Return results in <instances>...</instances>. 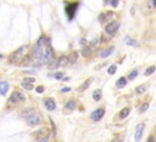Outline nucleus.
<instances>
[{
  "label": "nucleus",
  "mask_w": 156,
  "mask_h": 142,
  "mask_svg": "<svg viewBox=\"0 0 156 142\" xmlns=\"http://www.w3.org/2000/svg\"><path fill=\"white\" fill-rule=\"evenodd\" d=\"M21 49H22V48H21ZM21 49L16 50V52L12 53V54H10V57H9L10 64H15V62H17V61H21V59H22V57H21Z\"/></svg>",
  "instance_id": "6e6552de"
},
{
  "label": "nucleus",
  "mask_w": 156,
  "mask_h": 142,
  "mask_svg": "<svg viewBox=\"0 0 156 142\" xmlns=\"http://www.w3.org/2000/svg\"><path fill=\"white\" fill-rule=\"evenodd\" d=\"M112 17H114V12H112V11L101 12V14L99 15V21H100L101 23H102V22H107V21H110Z\"/></svg>",
  "instance_id": "1a4fd4ad"
},
{
  "label": "nucleus",
  "mask_w": 156,
  "mask_h": 142,
  "mask_svg": "<svg viewBox=\"0 0 156 142\" xmlns=\"http://www.w3.org/2000/svg\"><path fill=\"white\" fill-rule=\"evenodd\" d=\"M137 76H138V71H137V70H133V71H132V72H131V74L128 75V80H131V81L134 80Z\"/></svg>",
  "instance_id": "2f4dec72"
},
{
  "label": "nucleus",
  "mask_w": 156,
  "mask_h": 142,
  "mask_svg": "<svg viewBox=\"0 0 156 142\" xmlns=\"http://www.w3.org/2000/svg\"><path fill=\"white\" fill-rule=\"evenodd\" d=\"M65 109L66 110H68V112H72L76 109V100L74 99H68L67 100V103L65 104Z\"/></svg>",
  "instance_id": "dca6fc26"
},
{
  "label": "nucleus",
  "mask_w": 156,
  "mask_h": 142,
  "mask_svg": "<svg viewBox=\"0 0 156 142\" xmlns=\"http://www.w3.org/2000/svg\"><path fill=\"white\" fill-rule=\"evenodd\" d=\"M26 123H27V125H29V126H37V125H40V124L43 123V115L36 112L33 115H31L29 118L26 119Z\"/></svg>",
  "instance_id": "f03ea898"
},
{
  "label": "nucleus",
  "mask_w": 156,
  "mask_h": 142,
  "mask_svg": "<svg viewBox=\"0 0 156 142\" xmlns=\"http://www.w3.org/2000/svg\"><path fill=\"white\" fill-rule=\"evenodd\" d=\"M155 70H156V67H155V66H149V67L146 69V71L144 72V75H145V76L151 75V74H154V72H155Z\"/></svg>",
  "instance_id": "c756f323"
},
{
  "label": "nucleus",
  "mask_w": 156,
  "mask_h": 142,
  "mask_svg": "<svg viewBox=\"0 0 156 142\" xmlns=\"http://www.w3.org/2000/svg\"><path fill=\"white\" fill-rule=\"evenodd\" d=\"M110 39V37H106L105 34H101V43H106Z\"/></svg>",
  "instance_id": "4c0bfd02"
},
{
  "label": "nucleus",
  "mask_w": 156,
  "mask_h": 142,
  "mask_svg": "<svg viewBox=\"0 0 156 142\" xmlns=\"http://www.w3.org/2000/svg\"><path fill=\"white\" fill-rule=\"evenodd\" d=\"M14 94H15V97L17 98L19 102H24V100H26V96H24V93H22L21 91H15Z\"/></svg>",
  "instance_id": "412c9836"
},
{
  "label": "nucleus",
  "mask_w": 156,
  "mask_h": 142,
  "mask_svg": "<svg viewBox=\"0 0 156 142\" xmlns=\"http://www.w3.org/2000/svg\"><path fill=\"white\" fill-rule=\"evenodd\" d=\"M155 135H156V132H155Z\"/></svg>",
  "instance_id": "09e8293b"
},
{
  "label": "nucleus",
  "mask_w": 156,
  "mask_h": 142,
  "mask_svg": "<svg viewBox=\"0 0 156 142\" xmlns=\"http://www.w3.org/2000/svg\"><path fill=\"white\" fill-rule=\"evenodd\" d=\"M45 48V47H44ZM41 52H43V47H40L38 43H36L32 47V50H31V55L32 58H36V59H39L41 55Z\"/></svg>",
  "instance_id": "0eeeda50"
},
{
  "label": "nucleus",
  "mask_w": 156,
  "mask_h": 142,
  "mask_svg": "<svg viewBox=\"0 0 156 142\" xmlns=\"http://www.w3.org/2000/svg\"><path fill=\"white\" fill-rule=\"evenodd\" d=\"M57 66H59V62H57V60H53V59H51L50 61L48 62V67H49L50 70H54V69H56Z\"/></svg>",
  "instance_id": "393cba45"
},
{
  "label": "nucleus",
  "mask_w": 156,
  "mask_h": 142,
  "mask_svg": "<svg viewBox=\"0 0 156 142\" xmlns=\"http://www.w3.org/2000/svg\"><path fill=\"white\" fill-rule=\"evenodd\" d=\"M78 60V53L77 52H71V54L68 55V61L71 64H74V62H77Z\"/></svg>",
  "instance_id": "4be33fe9"
},
{
  "label": "nucleus",
  "mask_w": 156,
  "mask_h": 142,
  "mask_svg": "<svg viewBox=\"0 0 156 142\" xmlns=\"http://www.w3.org/2000/svg\"><path fill=\"white\" fill-rule=\"evenodd\" d=\"M118 28H119V22L112 21V22H110V23H107L105 26V32L107 34H115L117 33Z\"/></svg>",
  "instance_id": "39448f33"
},
{
  "label": "nucleus",
  "mask_w": 156,
  "mask_h": 142,
  "mask_svg": "<svg viewBox=\"0 0 156 142\" xmlns=\"http://www.w3.org/2000/svg\"><path fill=\"white\" fill-rule=\"evenodd\" d=\"M81 44H82L83 47H85V44H87V41H85L84 38H83V39H81Z\"/></svg>",
  "instance_id": "37998d69"
},
{
  "label": "nucleus",
  "mask_w": 156,
  "mask_h": 142,
  "mask_svg": "<svg viewBox=\"0 0 156 142\" xmlns=\"http://www.w3.org/2000/svg\"><path fill=\"white\" fill-rule=\"evenodd\" d=\"M144 128H145V125L144 124H139L135 129V135H134V138H135V141L139 142L142 140V136H143V131H144Z\"/></svg>",
  "instance_id": "9d476101"
},
{
  "label": "nucleus",
  "mask_w": 156,
  "mask_h": 142,
  "mask_svg": "<svg viewBox=\"0 0 156 142\" xmlns=\"http://www.w3.org/2000/svg\"><path fill=\"white\" fill-rule=\"evenodd\" d=\"M34 136H36V138H37L38 141H46L48 137H49V129H46V128L39 129V130L36 131Z\"/></svg>",
  "instance_id": "20e7f679"
},
{
  "label": "nucleus",
  "mask_w": 156,
  "mask_h": 142,
  "mask_svg": "<svg viewBox=\"0 0 156 142\" xmlns=\"http://www.w3.org/2000/svg\"><path fill=\"white\" fill-rule=\"evenodd\" d=\"M54 77L56 80H62L64 78V72H56V74H54Z\"/></svg>",
  "instance_id": "72a5a7b5"
},
{
  "label": "nucleus",
  "mask_w": 156,
  "mask_h": 142,
  "mask_svg": "<svg viewBox=\"0 0 156 142\" xmlns=\"http://www.w3.org/2000/svg\"><path fill=\"white\" fill-rule=\"evenodd\" d=\"M104 115H105V109L104 108H98L90 114V119H92L93 121H99Z\"/></svg>",
  "instance_id": "423d86ee"
},
{
  "label": "nucleus",
  "mask_w": 156,
  "mask_h": 142,
  "mask_svg": "<svg viewBox=\"0 0 156 142\" xmlns=\"http://www.w3.org/2000/svg\"><path fill=\"white\" fill-rule=\"evenodd\" d=\"M19 103V100H17V98L15 97V94L12 93L11 94V97H10V99H9V105H16Z\"/></svg>",
  "instance_id": "cd10ccee"
},
{
  "label": "nucleus",
  "mask_w": 156,
  "mask_h": 142,
  "mask_svg": "<svg viewBox=\"0 0 156 142\" xmlns=\"http://www.w3.org/2000/svg\"><path fill=\"white\" fill-rule=\"evenodd\" d=\"M126 85H127V78L123 77V76H122V77H119L118 80L116 81V86H117L118 88H123Z\"/></svg>",
  "instance_id": "aec40b11"
},
{
  "label": "nucleus",
  "mask_w": 156,
  "mask_h": 142,
  "mask_svg": "<svg viewBox=\"0 0 156 142\" xmlns=\"http://www.w3.org/2000/svg\"><path fill=\"white\" fill-rule=\"evenodd\" d=\"M92 47L90 45H85V47H83L82 49V55L83 58H89L90 55H92Z\"/></svg>",
  "instance_id": "f3484780"
},
{
  "label": "nucleus",
  "mask_w": 156,
  "mask_h": 142,
  "mask_svg": "<svg viewBox=\"0 0 156 142\" xmlns=\"http://www.w3.org/2000/svg\"><path fill=\"white\" fill-rule=\"evenodd\" d=\"M78 1H74V3H71V4L66 5V14H67V16H68V20L71 21V20L74 17V15H76V11H77L78 9Z\"/></svg>",
  "instance_id": "7ed1b4c3"
},
{
  "label": "nucleus",
  "mask_w": 156,
  "mask_h": 142,
  "mask_svg": "<svg viewBox=\"0 0 156 142\" xmlns=\"http://www.w3.org/2000/svg\"><path fill=\"white\" fill-rule=\"evenodd\" d=\"M53 58H54V52H53V48H51V45H48V47L43 48L41 55H40V58H39L38 60L40 61V64H48V62L50 61Z\"/></svg>",
  "instance_id": "f257e3e1"
},
{
  "label": "nucleus",
  "mask_w": 156,
  "mask_h": 142,
  "mask_svg": "<svg viewBox=\"0 0 156 142\" xmlns=\"http://www.w3.org/2000/svg\"><path fill=\"white\" fill-rule=\"evenodd\" d=\"M149 5H150V9L156 7V0H149Z\"/></svg>",
  "instance_id": "e433bc0d"
},
{
  "label": "nucleus",
  "mask_w": 156,
  "mask_h": 142,
  "mask_svg": "<svg viewBox=\"0 0 156 142\" xmlns=\"http://www.w3.org/2000/svg\"><path fill=\"white\" fill-rule=\"evenodd\" d=\"M126 43H127L128 45H134V47H138L137 41H134V39H132V38H129V37L126 38Z\"/></svg>",
  "instance_id": "c85d7f7f"
},
{
  "label": "nucleus",
  "mask_w": 156,
  "mask_h": 142,
  "mask_svg": "<svg viewBox=\"0 0 156 142\" xmlns=\"http://www.w3.org/2000/svg\"><path fill=\"white\" fill-rule=\"evenodd\" d=\"M36 91H37V93H43L44 92V86H38Z\"/></svg>",
  "instance_id": "58836bf2"
},
{
  "label": "nucleus",
  "mask_w": 156,
  "mask_h": 142,
  "mask_svg": "<svg viewBox=\"0 0 156 142\" xmlns=\"http://www.w3.org/2000/svg\"><path fill=\"white\" fill-rule=\"evenodd\" d=\"M92 81H93L92 77H89L88 80H85V81H84V82L82 83V85L79 86V88H78V91H79V92H83V91L88 90V88H89V86H90V83H92Z\"/></svg>",
  "instance_id": "2eb2a0df"
},
{
  "label": "nucleus",
  "mask_w": 156,
  "mask_h": 142,
  "mask_svg": "<svg viewBox=\"0 0 156 142\" xmlns=\"http://www.w3.org/2000/svg\"><path fill=\"white\" fill-rule=\"evenodd\" d=\"M146 142H155V136H154V135H149Z\"/></svg>",
  "instance_id": "ea45409f"
},
{
  "label": "nucleus",
  "mask_w": 156,
  "mask_h": 142,
  "mask_svg": "<svg viewBox=\"0 0 156 142\" xmlns=\"http://www.w3.org/2000/svg\"><path fill=\"white\" fill-rule=\"evenodd\" d=\"M9 83L6 82V81H0V94L1 96H5L7 93V91H9Z\"/></svg>",
  "instance_id": "4468645a"
},
{
  "label": "nucleus",
  "mask_w": 156,
  "mask_h": 142,
  "mask_svg": "<svg viewBox=\"0 0 156 142\" xmlns=\"http://www.w3.org/2000/svg\"><path fill=\"white\" fill-rule=\"evenodd\" d=\"M114 50H115V48H114V47H109L107 49L102 50V53H100V57H101V58H107V57H110L111 54L114 53Z\"/></svg>",
  "instance_id": "6ab92c4d"
},
{
  "label": "nucleus",
  "mask_w": 156,
  "mask_h": 142,
  "mask_svg": "<svg viewBox=\"0 0 156 142\" xmlns=\"http://www.w3.org/2000/svg\"><path fill=\"white\" fill-rule=\"evenodd\" d=\"M32 61H33L32 55H31V54H27V55L22 57L20 65H21V66H28V65H31V64H32Z\"/></svg>",
  "instance_id": "f8f14e48"
},
{
  "label": "nucleus",
  "mask_w": 156,
  "mask_h": 142,
  "mask_svg": "<svg viewBox=\"0 0 156 142\" xmlns=\"http://www.w3.org/2000/svg\"><path fill=\"white\" fill-rule=\"evenodd\" d=\"M24 82H29V83H33L34 81H36V78L34 77H24Z\"/></svg>",
  "instance_id": "c9c22d12"
},
{
  "label": "nucleus",
  "mask_w": 156,
  "mask_h": 142,
  "mask_svg": "<svg viewBox=\"0 0 156 142\" xmlns=\"http://www.w3.org/2000/svg\"><path fill=\"white\" fill-rule=\"evenodd\" d=\"M118 3H119V0H110L109 4H111L112 7H117V6H118Z\"/></svg>",
  "instance_id": "f704fd0d"
},
{
  "label": "nucleus",
  "mask_w": 156,
  "mask_h": 142,
  "mask_svg": "<svg viewBox=\"0 0 156 142\" xmlns=\"http://www.w3.org/2000/svg\"><path fill=\"white\" fill-rule=\"evenodd\" d=\"M34 113H36V109H33V108H27V109H22V110H21V113H20V115H21L22 118L27 119V118H29L31 115H33Z\"/></svg>",
  "instance_id": "ddd939ff"
},
{
  "label": "nucleus",
  "mask_w": 156,
  "mask_h": 142,
  "mask_svg": "<svg viewBox=\"0 0 156 142\" xmlns=\"http://www.w3.org/2000/svg\"><path fill=\"white\" fill-rule=\"evenodd\" d=\"M44 105H45V108L49 110V112H54L56 109V104L54 99H51V98H45L44 99Z\"/></svg>",
  "instance_id": "9b49d317"
},
{
  "label": "nucleus",
  "mask_w": 156,
  "mask_h": 142,
  "mask_svg": "<svg viewBox=\"0 0 156 142\" xmlns=\"http://www.w3.org/2000/svg\"><path fill=\"white\" fill-rule=\"evenodd\" d=\"M148 109H149V103H144V104H142V107H140V109H139V112H140V113H145Z\"/></svg>",
  "instance_id": "473e14b6"
},
{
  "label": "nucleus",
  "mask_w": 156,
  "mask_h": 142,
  "mask_svg": "<svg viewBox=\"0 0 156 142\" xmlns=\"http://www.w3.org/2000/svg\"><path fill=\"white\" fill-rule=\"evenodd\" d=\"M106 64L105 62H102V64H100V65H98V66H95V70H100V69H102V67L105 66Z\"/></svg>",
  "instance_id": "79ce46f5"
},
{
  "label": "nucleus",
  "mask_w": 156,
  "mask_h": 142,
  "mask_svg": "<svg viewBox=\"0 0 156 142\" xmlns=\"http://www.w3.org/2000/svg\"><path fill=\"white\" fill-rule=\"evenodd\" d=\"M97 43H98V39H97V38H94V39H93L92 42H90V44H92V45H95Z\"/></svg>",
  "instance_id": "c03bdc74"
},
{
  "label": "nucleus",
  "mask_w": 156,
  "mask_h": 142,
  "mask_svg": "<svg viewBox=\"0 0 156 142\" xmlns=\"http://www.w3.org/2000/svg\"><path fill=\"white\" fill-rule=\"evenodd\" d=\"M145 91H146V86H145V85L138 86L137 88H135V92H137L138 94H142V93H144Z\"/></svg>",
  "instance_id": "bb28decb"
},
{
  "label": "nucleus",
  "mask_w": 156,
  "mask_h": 142,
  "mask_svg": "<svg viewBox=\"0 0 156 142\" xmlns=\"http://www.w3.org/2000/svg\"><path fill=\"white\" fill-rule=\"evenodd\" d=\"M62 80H64V81H68V80H70V77H64Z\"/></svg>",
  "instance_id": "a18cd8bd"
},
{
  "label": "nucleus",
  "mask_w": 156,
  "mask_h": 142,
  "mask_svg": "<svg viewBox=\"0 0 156 142\" xmlns=\"http://www.w3.org/2000/svg\"><path fill=\"white\" fill-rule=\"evenodd\" d=\"M21 85H22V87L24 88V90H27V91H32L33 90V83H29V82H24V81H23Z\"/></svg>",
  "instance_id": "a878e982"
},
{
  "label": "nucleus",
  "mask_w": 156,
  "mask_h": 142,
  "mask_svg": "<svg viewBox=\"0 0 156 142\" xmlns=\"http://www.w3.org/2000/svg\"><path fill=\"white\" fill-rule=\"evenodd\" d=\"M0 59H1V55H0Z\"/></svg>",
  "instance_id": "de8ad7c7"
},
{
  "label": "nucleus",
  "mask_w": 156,
  "mask_h": 142,
  "mask_svg": "<svg viewBox=\"0 0 156 142\" xmlns=\"http://www.w3.org/2000/svg\"><path fill=\"white\" fill-rule=\"evenodd\" d=\"M38 142H48V141H38Z\"/></svg>",
  "instance_id": "49530a36"
},
{
  "label": "nucleus",
  "mask_w": 156,
  "mask_h": 142,
  "mask_svg": "<svg viewBox=\"0 0 156 142\" xmlns=\"http://www.w3.org/2000/svg\"><path fill=\"white\" fill-rule=\"evenodd\" d=\"M116 70H117V65H111L110 67H109V70H107V72H109V75H114L116 72Z\"/></svg>",
  "instance_id": "7c9ffc66"
},
{
  "label": "nucleus",
  "mask_w": 156,
  "mask_h": 142,
  "mask_svg": "<svg viewBox=\"0 0 156 142\" xmlns=\"http://www.w3.org/2000/svg\"><path fill=\"white\" fill-rule=\"evenodd\" d=\"M70 91H71V88H70V87H64V88L61 90V92H62V93H68Z\"/></svg>",
  "instance_id": "a19ab883"
},
{
  "label": "nucleus",
  "mask_w": 156,
  "mask_h": 142,
  "mask_svg": "<svg viewBox=\"0 0 156 142\" xmlns=\"http://www.w3.org/2000/svg\"><path fill=\"white\" fill-rule=\"evenodd\" d=\"M57 62H59V66H66V65L70 62L68 61V57H67V55H61V57L59 58Z\"/></svg>",
  "instance_id": "a211bd4d"
},
{
  "label": "nucleus",
  "mask_w": 156,
  "mask_h": 142,
  "mask_svg": "<svg viewBox=\"0 0 156 142\" xmlns=\"http://www.w3.org/2000/svg\"><path fill=\"white\" fill-rule=\"evenodd\" d=\"M129 112H131V109L129 108H123L121 112H119V114H118V116L121 119H126L127 116L129 115Z\"/></svg>",
  "instance_id": "b1692460"
},
{
  "label": "nucleus",
  "mask_w": 156,
  "mask_h": 142,
  "mask_svg": "<svg viewBox=\"0 0 156 142\" xmlns=\"http://www.w3.org/2000/svg\"><path fill=\"white\" fill-rule=\"evenodd\" d=\"M101 97H102V92L101 90H95L93 92V99L95 100V102H99L101 99Z\"/></svg>",
  "instance_id": "5701e85b"
}]
</instances>
